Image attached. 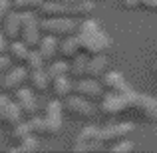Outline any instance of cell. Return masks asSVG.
Masks as SVG:
<instances>
[{
    "label": "cell",
    "mask_w": 157,
    "mask_h": 153,
    "mask_svg": "<svg viewBox=\"0 0 157 153\" xmlns=\"http://www.w3.org/2000/svg\"><path fill=\"white\" fill-rule=\"evenodd\" d=\"M78 38L82 42V52L88 56L105 54L111 46V38L101 30V24L94 18H84L78 28Z\"/></svg>",
    "instance_id": "1"
},
{
    "label": "cell",
    "mask_w": 157,
    "mask_h": 153,
    "mask_svg": "<svg viewBox=\"0 0 157 153\" xmlns=\"http://www.w3.org/2000/svg\"><path fill=\"white\" fill-rule=\"evenodd\" d=\"M78 28H80V20L68 18V16H50V18L40 20V30L44 34L56 36V38L78 34Z\"/></svg>",
    "instance_id": "2"
},
{
    "label": "cell",
    "mask_w": 157,
    "mask_h": 153,
    "mask_svg": "<svg viewBox=\"0 0 157 153\" xmlns=\"http://www.w3.org/2000/svg\"><path fill=\"white\" fill-rule=\"evenodd\" d=\"M133 96L135 92H107L104 94V98H101V111H104L105 115H119V113H125V111H129L131 107V101H133Z\"/></svg>",
    "instance_id": "3"
},
{
    "label": "cell",
    "mask_w": 157,
    "mask_h": 153,
    "mask_svg": "<svg viewBox=\"0 0 157 153\" xmlns=\"http://www.w3.org/2000/svg\"><path fill=\"white\" fill-rule=\"evenodd\" d=\"M22 18V30H20V40L26 44L28 48H36L42 38V30H40V20L34 16V12H20Z\"/></svg>",
    "instance_id": "4"
},
{
    "label": "cell",
    "mask_w": 157,
    "mask_h": 153,
    "mask_svg": "<svg viewBox=\"0 0 157 153\" xmlns=\"http://www.w3.org/2000/svg\"><path fill=\"white\" fill-rule=\"evenodd\" d=\"M104 147V141H101V129L94 125H88L78 133L76 143H74V151L78 153H88V151H98Z\"/></svg>",
    "instance_id": "5"
},
{
    "label": "cell",
    "mask_w": 157,
    "mask_h": 153,
    "mask_svg": "<svg viewBox=\"0 0 157 153\" xmlns=\"http://www.w3.org/2000/svg\"><path fill=\"white\" fill-rule=\"evenodd\" d=\"M64 109L68 111L72 117H78V119H90L94 117V113H96V107H94V101L86 100V98L82 96H72L70 94L68 98L64 100Z\"/></svg>",
    "instance_id": "6"
},
{
    "label": "cell",
    "mask_w": 157,
    "mask_h": 153,
    "mask_svg": "<svg viewBox=\"0 0 157 153\" xmlns=\"http://www.w3.org/2000/svg\"><path fill=\"white\" fill-rule=\"evenodd\" d=\"M74 94H78V96L86 98V100L90 101H101V98H104V84H100V82L96 80V78H80V80L74 84Z\"/></svg>",
    "instance_id": "7"
},
{
    "label": "cell",
    "mask_w": 157,
    "mask_h": 153,
    "mask_svg": "<svg viewBox=\"0 0 157 153\" xmlns=\"http://www.w3.org/2000/svg\"><path fill=\"white\" fill-rule=\"evenodd\" d=\"M129 111L137 113L139 117L147 119V121L155 123L157 121V100H155V98H149V96H141V94L135 92Z\"/></svg>",
    "instance_id": "8"
},
{
    "label": "cell",
    "mask_w": 157,
    "mask_h": 153,
    "mask_svg": "<svg viewBox=\"0 0 157 153\" xmlns=\"http://www.w3.org/2000/svg\"><path fill=\"white\" fill-rule=\"evenodd\" d=\"M22 109L18 107L16 100L8 98L6 94H0V123L8 127H14L16 123L22 121Z\"/></svg>",
    "instance_id": "9"
},
{
    "label": "cell",
    "mask_w": 157,
    "mask_h": 153,
    "mask_svg": "<svg viewBox=\"0 0 157 153\" xmlns=\"http://www.w3.org/2000/svg\"><path fill=\"white\" fill-rule=\"evenodd\" d=\"M44 119H46V123H48V131H50V135L60 133L62 121H64V103L58 100V98L52 100L46 105V115H44Z\"/></svg>",
    "instance_id": "10"
},
{
    "label": "cell",
    "mask_w": 157,
    "mask_h": 153,
    "mask_svg": "<svg viewBox=\"0 0 157 153\" xmlns=\"http://www.w3.org/2000/svg\"><path fill=\"white\" fill-rule=\"evenodd\" d=\"M60 16H68V18L74 20H84L88 18L90 14L94 12L96 4L94 0H84V2H78V4H66L64 0H60Z\"/></svg>",
    "instance_id": "11"
},
{
    "label": "cell",
    "mask_w": 157,
    "mask_h": 153,
    "mask_svg": "<svg viewBox=\"0 0 157 153\" xmlns=\"http://www.w3.org/2000/svg\"><path fill=\"white\" fill-rule=\"evenodd\" d=\"M26 80H28V70H26V66L18 64V66L10 68L6 74H4V80L0 82V84H2L4 92H16L18 88H22V86L26 84Z\"/></svg>",
    "instance_id": "12"
},
{
    "label": "cell",
    "mask_w": 157,
    "mask_h": 153,
    "mask_svg": "<svg viewBox=\"0 0 157 153\" xmlns=\"http://www.w3.org/2000/svg\"><path fill=\"white\" fill-rule=\"evenodd\" d=\"M14 100L18 103V107L22 109V113L26 115V117H32V115H36V111H38V101H36L34 98V92L28 88H18L14 92Z\"/></svg>",
    "instance_id": "13"
},
{
    "label": "cell",
    "mask_w": 157,
    "mask_h": 153,
    "mask_svg": "<svg viewBox=\"0 0 157 153\" xmlns=\"http://www.w3.org/2000/svg\"><path fill=\"white\" fill-rule=\"evenodd\" d=\"M133 129H135L133 123H113V125L101 129V141H104V145L105 143H115L119 139L129 137L133 133Z\"/></svg>",
    "instance_id": "14"
},
{
    "label": "cell",
    "mask_w": 157,
    "mask_h": 153,
    "mask_svg": "<svg viewBox=\"0 0 157 153\" xmlns=\"http://www.w3.org/2000/svg\"><path fill=\"white\" fill-rule=\"evenodd\" d=\"M101 84H104V88L107 92H133V88H131L129 84L125 82V78H123L121 72H105L104 76H101Z\"/></svg>",
    "instance_id": "15"
},
{
    "label": "cell",
    "mask_w": 157,
    "mask_h": 153,
    "mask_svg": "<svg viewBox=\"0 0 157 153\" xmlns=\"http://www.w3.org/2000/svg\"><path fill=\"white\" fill-rule=\"evenodd\" d=\"M20 30H22V18H20L18 10H10L6 14V18L2 20V32L8 40H18Z\"/></svg>",
    "instance_id": "16"
},
{
    "label": "cell",
    "mask_w": 157,
    "mask_h": 153,
    "mask_svg": "<svg viewBox=\"0 0 157 153\" xmlns=\"http://www.w3.org/2000/svg\"><path fill=\"white\" fill-rule=\"evenodd\" d=\"M58 54L64 60H74L78 54H82V42L78 38V34L62 38V42H58Z\"/></svg>",
    "instance_id": "17"
},
{
    "label": "cell",
    "mask_w": 157,
    "mask_h": 153,
    "mask_svg": "<svg viewBox=\"0 0 157 153\" xmlns=\"http://www.w3.org/2000/svg\"><path fill=\"white\" fill-rule=\"evenodd\" d=\"M36 50H38L40 56L46 60V64L52 62L54 58L58 56V38H56V36H50V34L42 36L40 42H38V46H36Z\"/></svg>",
    "instance_id": "18"
},
{
    "label": "cell",
    "mask_w": 157,
    "mask_h": 153,
    "mask_svg": "<svg viewBox=\"0 0 157 153\" xmlns=\"http://www.w3.org/2000/svg\"><path fill=\"white\" fill-rule=\"evenodd\" d=\"M52 86V92L58 100H66L70 94H74V82L70 80L68 76H60V78H54L50 82Z\"/></svg>",
    "instance_id": "19"
},
{
    "label": "cell",
    "mask_w": 157,
    "mask_h": 153,
    "mask_svg": "<svg viewBox=\"0 0 157 153\" xmlns=\"http://www.w3.org/2000/svg\"><path fill=\"white\" fill-rule=\"evenodd\" d=\"M105 72H107V58H105V54L90 56V62H88V78H96V80H100Z\"/></svg>",
    "instance_id": "20"
},
{
    "label": "cell",
    "mask_w": 157,
    "mask_h": 153,
    "mask_svg": "<svg viewBox=\"0 0 157 153\" xmlns=\"http://www.w3.org/2000/svg\"><path fill=\"white\" fill-rule=\"evenodd\" d=\"M28 82H30L34 92H46V90L50 88V78H48V74H46L44 68L28 72Z\"/></svg>",
    "instance_id": "21"
},
{
    "label": "cell",
    "mask_w": 157,
    "mask_h": 153,
    "mask_svg": "<svg viewBox=\"0 0 157 153\" xmlns=\"http://www.w3.org/2000/svg\"><path fill=\"white\" fill-rule=\"evenodd\" d=\"M28 52H30V48H28L20 38L18 40H10V44H8V56H10V60L16 62V64H22L24 66Z\"/></svg>",
    "instance_id": "22"
},
{
    "label": "cell",
    "mask_w": 157,
    "mask_h": 153,
    "mask_svg": "<svg viewBox=\"0 0 157 153\" xmlns=\"http://www.w3.org/2000/svg\"><path fill=\"white\" fill-rule=\"evenodd\" d=\"M88 62H90V56L88 54H78L76 58L72 60V64H70V76L74 78H86L88 76Z\"/></svg>",
    "instance_id": "23"
},
{
    "label": "cell",
    "mask_w": 157,
    "mask_h": 153,
    "mask_svg": "<svg viewBox=\"0 0 157 153\" xmlns=\"http://www.w3.org/2000/svg\"><path fill=\"white\" fill-rule=\"evenodd\" d=\"M50 78V82L54 78H60V76H70V64L68 60H52L48 62V68H44Z\"/></svg>",
    "instance_id": "24"
},
{
    "label": "cell",
    "mask_w": 157,
    "mask_h": 153,
    "mask_svg": "<svg viewBox=\"0 0 157 153\" xmlns=\"http://www.w3.org/2000/svg\"><path fill=\"white\" fill-rule=\"evenodd\" d=\"M38 149H40L38 139H36L34 133H30V135H26L24 139H20L18 145L12 147L10 151H12V153H34V151H38Z\"/></svg>",
    "instance_id": "25"
},
{
    "label": "cell",
    "mask_w": 157,
    "mask_h": 153,
    "mask_svg": "<svg viewBox=\"0 0 157 153\" xmlns=\"http://www.w3.org/2000/svg\"><path fill=\"white\" fill-rule=\"evenodd\" d=\"M24 66H26L28 72H32V70H42V68H46V60L40 56V52L36 50V48H30V52H28V56H26Z\"/></svg>",
    "instance_id": "26"
},
{
    "label": "cell",
    "mask_w": 157,
    "mask_h": 153,
    "mask_svg": "<svg viewBox=\"0 0 157 153\" xmlns=\"http://www.w3.org/2000/svg\"><path fill=\"white\" fill-rule=\"evenodd\" d=\"M44 4V0H12V10L18 12H38L40 6Z\"/></svg>",
    "instance_id": "27"
},
{
    "label": "cell",
    "mask_w": 157,
    "mask_h": 153,
    "mask_svg": "<svg viewBox=\"0 0 157 153\" xmlns=\"http://www.w3.org/2000/svg\"><path fill=\"white\" fill-rule=\"evenodd\" d=\"M28 125H30V131L34 135H50V131H48V123H46L44 117L32 115V117H28Z\"/></svg>",
    "instance_id": "28"
},
{
    "label": "cell",
    "mask_w": 157,
    "mask_h": 153,
    "mask_svg": "<svg viewBox=\"0 0 157 153\" xmlns=\"http://www.w3.org/2000/svg\"><path fill=\"white\" fill-rule=\"evenodd\" d=\"M30 133H32V131H30V125H28V121H20V123H16V125L12 127V135H14L16 141L24 139L26 135H30Z\"/></svg>",
    "instance_id": "29"
},
{
    "label": "cell",
    "mask_w": 157,
    "mask_h": 153,
    "mask_svg": "<svg viewBox=\"0 0 157 153\" xmlns=\"http://www.w3.org/2000/svg\"><path fill=\"white\" fill-rule=\"evenodd\" d=\"M135 149V145H133V141H129V139H119V141H115L113 145H111V151L113 153H129V151H133Z\"/></svg>",
    "instance_id": "30"
},
{
    "label": "cell",
    "mask_w": 157,
    "mask_h": 153,
    "mask_svg": "<svg viewBox=\"0 0 157 153\" xmlns=\"http://www.w3.org/2000/svg\"><path fill=\"white\" fill-rule=\"evenodd\" d=\"M10 68H12L10 56H8V54H0V76H4Z\"/></svg>",
    "instance_id": "31"
},
{
    "label": "cell",
    "mask_w": 157,
    "mask_h": 153,
    "mask_svg": "<svg viewBox=\"0 0 157 153\" xmlns=\"http://www.w3.org/2000/svg\"><path fill=\"white\" fill-rule=\"evenodd\" d=\"M10 10H12V0H0V22L6 18Z\"/></svg>",
    "instance_id": "32"
},
{
    "label": "cell",
    "mask_w": 157,
    "mask_h": 153,
    "mask_svg": "<svg viewBox=\"0 0 157 153\" xmlns=\"http://www.w3.org/2000/svg\"><path fill=\"white\" fill-rule=\"evenodd\" d=\"M139 8H145V10H149V12H155L157 10V0H141Z\"/></svg>",
    "instance_id": "33"
},
{
    "label": "cell",
    "mask_w": 157,
    "mask_h": 153,
    "mask_svg": "<svg viewBox=\"0 0 157 153\" xmlns=\"http://www.w3.org/2000/svg\"><path fill=\"white\" fill-rule=\"evenodd\" d=\"M8 44H10V40L4 36V32L0 30V54H8Z\"/></svg>",
    "instance_id": "34"
},
{
    "label": "cell",
    "mask_w": 157,
    "mask_h": 153,
    "mask_svg": "<svg viewBox=\"0 0 157 153\" xmlns=\"http://www.w3.org/2000/svg\"><path fill=\"white\" fill-rule=\"evenodd\" d=\"M123 6L127 8V10H135V8H139V4H141V0H121Z\"/></svg>",
    "instance_id": "35"
},
{
    "label": "cell",
    "mask_w": 157,
    "mask_h": 153,
    "mask_svg": "<svg viewBox=\"0 0 157 153\" xmlns=\"http://www.w3.org/2000/svg\"><path fill=\"white\" fill-rule=\"evenodd\" d=\"M66 4H78V2H84V0H64Z\"/></svg>",
    "instance_id": "36"
},
{
    "label": "cell",
    "mask_w": 157,
    "mask_h": 153,
    "mask_svg": "<svg viewBox=\"0 0 157 153\" xmlns=\"http://www.w3.org/2000/svg\"><path fill=\"white\" fill-rule=\"evenodd\" d=\"M155 70H157V64H155Z\"/></svg>",
    "instance_id": "37"
}]
</instances>
